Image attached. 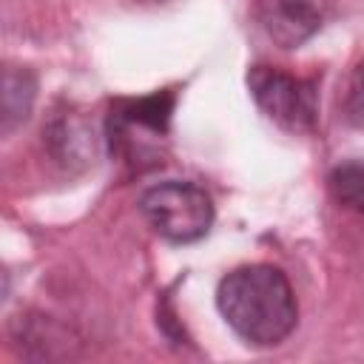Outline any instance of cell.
I'll return each instance as SVG.
<instances>
[{"instance_id": "ba28073f", "label": "cell", "mask_w": 364, "mask_h": 364, "mask_svg": "<svg viewBox=\"0 0 364 364\" xmlns=\"http://www.w3.org/2000/svg\"><path fill=\"white\" fill-rule=\"evenodd\" d=\"M48 139L57 151L60 159H85V151L91 148L94 151V134L88 125H82L77 117H60L51 131H48Z\"/></svg>"}, {"instance_id": "52a82bcc", "label": "cell", "mask_w": 364, "mask_h": 364, "mask_svg": "<svg viewBox=\"0 0 364 364\" xmlns=\"http://www.w3.org/2000/svg\"><path fill=\"white\" fill-rule=\"evenodd\" d=\"M327 185L338 205L364 216V159H350V162L336 165L330 171Z\"/></svg>"}, {"instance_id": "3957f363", "label": "cell", "mask_w": 364, "mask_h": 364, "mask_svg": "<svg viewBox=\"0 0 364 364\" xmlns=\"http://www.w3.org/2000/svg\"><path fill=\"white\" fill-rule=\"evenodd\" d=\"M247 88L259 111L290 134H310L318 125V85L316 80L287 74L276 65H253Z\"/></svg>"}, {"instance_id": "7a4b0ae2", "label": "cell", "mask_w": 364, "mask_h": 364, "mask_svg": "<svg viewBox=\"0 0 364 364\" xmlns=\"http://www.w3.org/2000/svg\"><path fill=\"white\" fill-rule=\"evenodd\" d=\"M139 210L145 222L173 245L196 242L213 225V202L205 188L182 179L151 185L139 196Z\"/></svg>"}, {"instance_id": "6da1fadb", "label": "cell", "mask_w": 364, "mask_h": 364, "mask_svg": "<svg viewBox=\"0 0 364 364\" xmlns=\"http://www.w3.org/2000/svg\"><path fill=\"white\" fill-rule=\"evenodd\" d=\"M216 307L228 327L253 347L282 344L299 321L293 287L273 264H242L230 270L216 287Z\"/></svg>"}, {"instance_id": "5b68a950", "label": "cell", "mask_w": 364, "mask_h": 364, "mask_svg": "<svg viewBox=\"0 0 364 364\" xmlns=\"http://www.w3.org/2000/svg\"><path fill=\"white\" fill-rule=\"evenodd\" d=\"M253 14L279 48H299L321 28L327 0H253Z\"/></svg>"}, {"instance_id": "277c9868", "label": "cell", "mask_w": 364, "mask_h": 364, "mask_svg": "<svg viewBox=\"0 0 364 364\" xmlns=\"http://www.w3.org/2000/svg\"><path fill=\"white\" fill-rule=\"evenodd\" d=\"M173 108V94H154L145 100L122 102L111 111L108 142L122 159L139 165L142 159H159V145L168 134V119Z\"/></svg>"}, {"instance_id": "8992f818", "label": "cell", "mask_w": 364, "mask_h": 364, "mask_svg": "<svg viewBox=\"0 0 364 364\" xmlns=\"http://www.w3.org/2000/svg\"><path fill=\"white\" fill-rule=\"evenodd\" d=\"M3 128L11 131L17 122H26L31 102H34V80L28 71H6V82H3Z\"/></svg>"}, {"instance_id": "9c48e42d", "label": "cell", "mask_w": 364, "mask_h": 364, "mask_svg": "<svg viewBox=\"0 0 364 364\" xmlns=\"http://www.w3.org/2000/svg\"><path fill=\"white\" fill-rule=\"evenodd\" d=\"M341 111H344V119L353 128H361L364 131V60L353 68V74H350V80L344 85Z\"/></svg>"}]
</instances>
